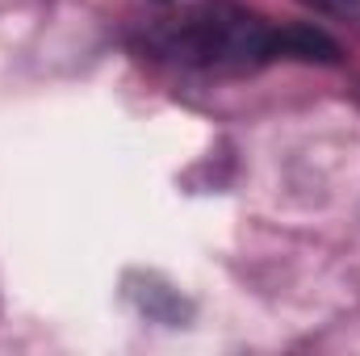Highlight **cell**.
<instances>
[{
	"instance_id": "cell-2",
	"label": "cell",
	"mask_w": 360,
	"mask_h": 356,
	"mask_svg": "<svg viewBox=\"0 0 360 356\" xmlns=\"http://www.w3.org/2000/svg\"><path fill=\"white\" fill-rule=\"evenodd\" d=\"M306 4H314L323 13H356L360 8V0H306Z\"/></svg>"
},
{
	"instance_id": "cell-1",
	"label": "cell",
	"mask_w": 360,
	"mask_h": 356,
	"mask_svg": "<svg viewBox=\"0 0 360 356\" xmlns=\"http://www.w3.org/2000/svg\"><path fill=\"white\" fill-rule=\"evenodd\" d=\"M155 55L201 72H252L276 59H335L314 30H276L235 4H193L151 34Z\"/></svg>"
}]
</instances>
